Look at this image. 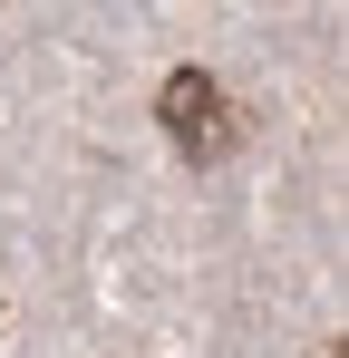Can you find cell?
<instances>
[{
    "instance_id": "1",
    "label": "cell",
    "mask_w": 349,
    "mask_h": 358,
    "mask_svg": "<svg viewBox=\"0 0 349 358\" xmlns=\"http://www.w3.org/2000/svg\"><path fill=\"white\" fill-rule=\"evenodd\" d=\"M156 117H165V145L184 165H214L224 155V78L214 68H174L156 87Z\"/></svg>"
}]
</instances>
